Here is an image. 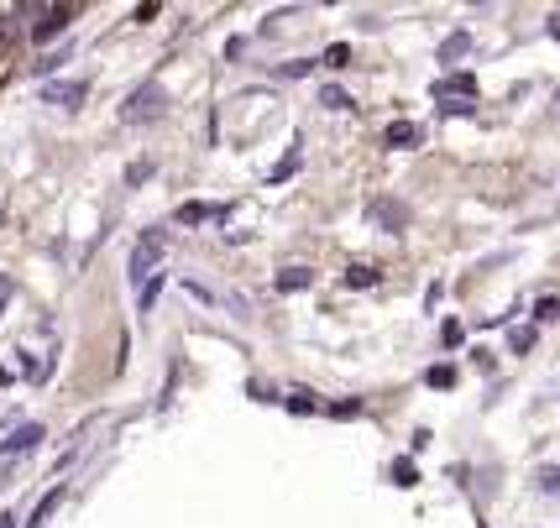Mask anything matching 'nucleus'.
I'll list each match as a JSON object with an SVG mask.
<instances>
[{
  "instance_id": "nucleus-2",
  "label": "nucleus",
  "mask_w": 560,
  "mask_h": 528,
  "mask_svg": "<svg viewBox=\"0 0 560 528\" xmlns=\"http://www.w3.org/2000/svg\"><path fill=\"white\" fill-rule=\"evenodd\" d=\"M163 110V84H142L137 95L126 99V110H121V120L126 126H142V120H152Z\"/></svg>"
},
{
  "instance_id": "nucleus-5",
  "label": "nucleus",
  "mask_w": 560,
  "mask_h": 528,
  "mask_svg": "<svg viewBox=\"0 0 560 528\" xmlns=\"http://www.w3.org/2000/svg\"><path fill=\"white\" fill-rule=\"evenodd\" d=\"M310 283H315L310 267H283V272H278V289L283 293H299V289H310Z\"/></svg>"
},
{
  "instance_id": "nucleus-23",
  "label": "nucleus",
  "mask_w": 560,
  "mask_h": 528,
  "mask_svg": "<svg viewBox=\"0 0 560 528\" xmlns=\"http://www.w3.org/2000/svg\"><path fill=\"white\" fill-rule=\"evenodd\" d=\"M5 298H11V283H5V278H0V309H5Z\"/></svg>"
},
{
  "instance_id": "nucleus-12",
  "label": "nucleus",
  "mask_w": 560,
  "mask_h": 528,
  "mask_svg": "<svg viewBox=\"0 0 560 528\" xmlns=\"http://www.w3.org/2000/svg\"><path fill=\"white\" fill-rule=\"evenodd\" d=\"M393 481H398V486H415V481H419V471H415V466H409V460H393Z\"/></svg>"
},
{
  "instance_id": "nucleus-6",
  "label": "nucleus",
  "mask_w": 560,
  "mask_h": 528,
  "mask_svg": "<svg viewBox=\"0 0 560 528\" xmlns=\"http://www.w3.org/2000/svg\"><path fill=\"white\" fill-rule=\"evenodd\" d=\"M419 137H424V131H419L415 120H393L388 126V146H419Z\"/></svg>"
},
{
  "instance_id": "nucleus-22",
  "label": "nucleus",
  "mask_w": 560,
  "mask_h": 528,
  "mask_svg": "<svg viewBox=\"0 0 560 528\" xmlns=\"http://www.w3.org/2000/svg\"><path fill=\"white\" fill-rule=\"evenodd\" d=\"M539 481H545L550 492H560V471H545V477H539Z\"/></svg>"
},
{
  "instance_id": "nucleus-4",
  "label": "nucleus",
  "mask_w": 560,
  "mask_h": 528,
  "mask_svg": "<svg viewBox=\"0 0 560 528\" xmlns=\"http://www.w3.org/2000/svg\"><path fill=\"white\" fill-rule=\"evenodd\" d=\"M43 99H48V105H63V110H73V105L84 99V84H48V90H43Z\"/></svg>"
},
{
  "instance_id": "nucleus-14",
  "label": "nucleus",
  "mask_w": 560,
  "mask_h": 528,
  "mask_svg": "<svg viewBox=\"0 0 560 528\" xmlns=\"http://www.w3.org/2000/svg\"><path fill=\"white\" fill-rule=\"evenodd\" d=\"M319 105H330V110H351V99H346L341 90H325V95H319Z\"/></svg>"
},
{
  "instance_id": "nucleus-8",
  "label": "nucleus",
  "mask_w": 560,
  "mask_h": 528,
  "mask_svg": "<svg viewBox=\"0 0 560 528\" xmlns=\"http://www.w3.org/2000/svg\"><path fill=\"white\" fill-rule=\"evenodd\" d=\"M462 52H466V32H456V37H445V43H440V63H456Z\"/></svg>"
},
{
  "instance_id": "nucleus-15",
  "label": "nucleus",
  "mask_w": 560,
  "mask_h": 528,
  "mask_svg": "<svg viewBox=\"0 0 560 528\" xmlns=\"http://www.w3.org/2000/svg\"><path fill=\"white\" fill-rule=\"evenodd\" d=\"M293 168H299V152H289V157H283V163H278V168H272V184H283V178H289Z\"/></svg>"
},
{
  "instance_id": "nucleus-11",
  "label": "nucleus",
  "mask_w": 560,
  "mask_h": 528,
  "mask_svg": "<svg viewBox=\"0 0 560 528\" xmlns=\"http://www.w3.org/2000/svg\"><path fill=\"white\" fill-rule=\"evenodd\" d=\"M283 403H289L293 413H315V398H310L304 387H293V392H289V398H283Z\"/></svg>"
},
{
  "instance_id": "nucleus-1",
  "label": "nucleus",
  "mask_w": 560,
  "mask_h": 528,
  "mask_svg": "<svg viewBox=\"0 0 560 528\" xmlns=\"http://www.w3.org/2000/svg\"><path fill=\"white\" fill-rule=\"evenodd\" d=\"M163 251H168V240H163V231H147L142 240H137V251H131V283H152L158 278V262H163Z\"/></svg>"
},
{
  "instance_id": "nucleus-20",
  "label": "nucleus",
  "mask_w": 560,
  "mask_h": 528,
  "mask_svg": "<svg viewBox=\"0 0 560 528\" xmlns=\"http://www.w3.org/2000/svg\"><path fill=\"white\" fill-rule=\"evenodd\" d=\"M158 293H163V278H152V283L142 289V309H152V298H158Z\"/></svg>"
},
{
  "instance_id": "nucleus-16",
  "label": "nucleus",
  "mask_w": 560,
  "mask_h": 528,
  "mask_svg": "<svg viewBox=\"0 0 560 528\" xmlns=\"http://www.w3.org/2000/svg\"><path fill=\"white\" fill-rule=\"evenodd\" d=\"M58 497H63V492H52L48 503L37 507V513H32V528H43V524H48V513H52V507H58Z\"/></svg>"
},
{
  "instance_id": "nucleus-10",
  "label": "nucleus",
  "mask_w": 560,
  "mask_h": 528,
  "mask_svg": "<svg viewBox=\"0 0 560 528\" xmlns=\"http://www.w3.org/2000/svg\"><path fill=\"white\" fill-rule=\"evenodd\" d=\"M535 319H539V325H550V319H560V298H556V293H545V298L535 304Z\"/></svg>"
},
{
  "instance_id": "nucleus-18",
  "label": "nucleus",
  "mask_w": 560,
  "mask_h": 528,
  "mask_svg": "<svg viewBox=\"0 0 560 528\" xmlns=\"http://www.w3.org/2000/svg\"><path fill=\"white\" fill-rule=\"evenodd\" d=\"M456 383V372H451V366H435V372H430V387H451Z\"/></svg>"
},
{
  "instance_id": "nucleus-3",
  "label": "nucleus",
  "mask_w": 560,
  "mask_h": 528,
  "mask_svg": "<svg viewBox=\"0 0 560 528\" xmlns=\"http://www.w3.org/2000/svg\"><path fill=\"white\" fill-rule=\"evenodd\" d=\"M73 16V5H37V22H32V37L37 43H48L52 32H63Z\"/></svg>"
},
{
  "instance_id": "nucleus-7",
  "label": "nucleus",
  "mask_w": 560,
  "mask_h": 528,
  "mask_svg": "<svg viewBox=\"0 0 560 528\" xmlns=\"http://www.w3.org/2000/svg\"><path fill=\"white\" fill-rule=\"evenodd\" d=\"M377 278H383L377 267H351V272H346V283H351V289H377Z\"/></svg>"
},
{
  "instance_id": "nucleus-24",
  "label": "nucleus",
  "mask_w": 560,
  "mask_h": 528,
  "mask_svg": "<svg viewBox=\"0 0 560 528\" xmlns=\"http://www.w3.org/2000/svg\"><path fill=\"white\" fill-rule=\"evenodd\" d=\"M550 37H556V43H560V16H556V22H550Z\"/></svg>"
},
{
  "instance_id": "nucleus-13",
  "label": "nucleus",
  "mask_w": 560,
  "mask_h": 528,
  "mask_svg": "<svg viewBox=\"0 0 560 528\" xmlns=\"http://www.w3.org/2000/svg\"><path fill=\"white\" fill-rule=\"evenodd\" d=\"M205 215H210L205 204H178V220H184V225H199Z\"/></svg>"
},
{
  "instance_id": "nucleus-19",
  "label": "nucleus",
  "mask_w": 560,
  "mask_h": 528,
  "mask_svg": "<svg viewBox=\"0 0 560 528\" xmlns=\"http://www.w3.org/2000/svg\"><path fill=\"white\" fill-rule=\"evenodd\" d=\"M440 336H445V345H462V336H466V330H462V325H456V319H445V330H440Z\"/></svg>"
},
{
  "instance_id": "nucleus-17",
  "label": "nucleus",
  "mask_w": 560,
  "mask_h": 528,
  "mask_svg": "<svg viewBox=\"0 0 560 528\" xmlns=\"http://www.w3.org/2000/svg\"><path fill=\"white\" fill-rule=\"evenodd\" d=\"M346 58H351V48H346V43H336V48L325 52V63H330V69H346Z\"/></svg>"
},
{
  "instance_id": "nucleus-9",
  "label": "nucleus",
  "mask_w": 560,
  "mask_h": 528,
  "mask_svg": "<svg viewBox=\"0 0 560 528\" xmlns=\"http://www.w3.org/2000/svg\"><path fill=\"white\" fill-rule=\"evenodd\" d=\"M37 439H43V430H37V424H26V430H16V439L5 445V456H11V450H32Z\"/></svg>"
},
{
  "instance_id": "nucleus-21",
  "label": "nucleus",
  "mask_w": 560,
  "mask_h": 528,
  "mask_svg": "<svg viewBox=\"0 0 560 528\" xmlns=\"http://www.w3.org/2000/svg\"><path fill=\"white\" fill-rule=\"evenodd\" d=\"M535 345V330H513V351H529Z\"/></svg>"
}]
</instances>
